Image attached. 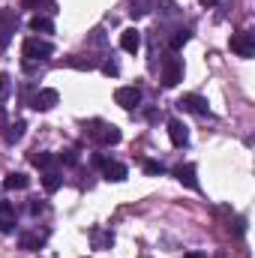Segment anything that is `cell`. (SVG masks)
Segmentation results:
<instances>
[{"mask_svg": "<svg viewBox=\"0 0 255 258\" xmlns=\"http://www.w3.org/2000/svg\"><path fill=\"white\" fill-rule=\"evenodd\" d=\"M21 54H24V60H27V63H45V60L54 54V45H51L48 39L30 36V39H24V45H21Z\"/></svg>", "mask_w": 255, "mask_h": 258, "instance_id": "1", "label": "cell"}, {"mask_svg": "<svg viewBox=\"0 0 255 258\" xmlns=\"http://www.w3.org/2000/svg\"><path fill=\"white\" fill-rule=\"evenodd\" d=\"M87 135L99 144V147H111V144H120V129L114 126V123H105V120H90V126H87Z\"/></svg>", "mask_w": 255, "mask_h": 258, "instance_id": "2", "label": "cell"}, {"mask_svg": "<svg viewBox=\"0 0 255 258\" xmlns=\"http://www.w3.org/2000/svg\"><path fill=\"white\" fill-rule=\"evenodd\" d=\"M180 81H183V60L171 51V54L162 57V84L165 87H177Z\"/></svg>", "mask_w": 255, "mask_h": 258, "instance_id": "3", "label": "cell"}, {"mask_svg": "<svg viewBox=\"0 0 255 258\" xmlns=\"http://www.w3.org/2000/svg\"><path fill=\"white\" fill-rule=\"evenodd\" d=\"M60 102V93L54 90V87H42V90H36L33 96H30V108H36V111H51L54 105Z\"/></svg>", "mask_w": 255, "mask_h": 258, "instance_id": "4", "label": "cell"}, {"mask_svg": "<svg viewBox=\"0 0 255 258\" xmlns=\"http://www.w3.org/2000/svg\"><path fill=\"white\" fill-rule=\"evenodd\" d=\"M228 45H231V51H234L237 57H252V54H255V36H252V33H246V30L231 33Z\"/></svg>", "mask_w": 255, "mask_h": 258, "instance_id": "5", "label": "cell"}, {"mask_svg": "<svg viewBox=\"0 0 255 258\" xmlns=\"http://www.w3.org/2000/svg\"><path fill=\"white\" fill-rule=\"evenodd\" d=\"M114 102L120 105V108H126V111H135L138 105H141V90L132 84V87H117L114 90Z\"/></svg>", "mask_w": 255, "mask_h": 258, "instance_id": "6", "label": "cell"}, {"mask_svg": "<svg viewBox=\"0 0 255 258\" xmlns=\"http://www.w3.org/2000/svg\"><path fill=\"white\" fill-rule=\"evenodd\" d=\"M177 105H180L183 111L198 114V117H207V114H210V108H207V99H204V96H198V93H183V96L177 99Z\"/></svg>", "mask_w": 255, "mask_h": 258, "instance_id": "7", "label": "cell"}, {"mask_svg": "<svg viewBox=\"0 0 255 258\" xmlns=\"http://www.w3.org/2000/svg\"><path fill=\"white\" fill-rule=\"evenodd\" d=\"M15 27H18V15H15V12H9V9H0V51L9 45V39H12Z\"/></svg>", "mask_w": 255, "mask_h": 258, "instance_id": "8", "label": "cell"}, {"mask_svg": "<svg viewBox=\"0 0 255 258\" xmlns=\"http://www.w3.org/2000/svg\"><path fill=\"white\" fill-rule=\"evenodd\" d=\"M126 165L123 162H114V159H105V165H102V177L108 180V183H120V180H126Z\"/></svg>", "mask_w": 255, "mask_h": 258, "instance_id": "9", "label": "cell"}, {"mask_svg": "<svg viewBox=\"0 0 255 258\" xmlns=\"http://www.w3.org/2000/svg\"><path fill=\"white\" fill-rule=\"evenodd\" d=\"M168 138H171L174 147H186V144H189V129L183 126L180 120L171 117V120H168Z\"/></svg>", "mask_w": 255, "mask_h": 258, "instance_id": "10", "label": "cell"}, {"mask_svg": "<svg viewBox=\"0 0 255 258\" xmlns=\"http://www.w3.org/2000/svg\"><path fill=\"white\" fill-rule=\"evenodd\" d=\"M0 231L3 234L15 231V207L9 201H0Z\"/></svg>", "mask_w": 255, "mask_h": 258, "instance_id": "11", "label": "cell"}, {"mask_svg": "<svg viewBox=\"0 0 255 258\" xmlns=\"http://www.w3.org/2000/svg\"><path fill=\"white\" fill-rule=\"evenodd\" d=\"M120 48L129 51V54H135V51L141 48V33H138L135 27H126V30L120 33Z\"/></svg>", "mask_w": 255, "mask_h": 258, "instance_id": "12", "label": "cell"}, {"mask_svg": "<svg viewBox=\"0 0 255 258\" xmlns=\"http://www.w3.org/2000/svg\"><path fill=\"white\" fill-rule=\"evenodd\" d=\"M174 177L186 186V189H198V177H195V165H177Z\"/></svg>", "mask_w": 255, "mask_h": 258, "instance_id": "13", "label": "cell"}, {"mask_svg": "<svg viewBox=\"0 0 255 258\" xmlns=\"http://www.w3.org/2000/svg\"><path fill=\"white\" fill-rule=\"evenodd\" d=\"M30 162H33L39 171H54L57 156H54V153H45V150H36V153H30Z\"/></svg>", "mask_w": 255, "mask_h": 258, "instance_id": "14", "label": "cell"}, {"mask_svg": "<svg viewBox=\"0 0 255 258\" xmlns=\"http://www.w3.org/2000/svg\"><path fill=\"white\" fill-rule=\"evenodd\" d=\"M42 243H45V234L24 231V234L18 237V246H21V249H27V252H36V249H42Z\"/></svg>", "mask_w": 255, "mask_h": 258, "instance_id": "15", "label": "cell"}, {"mask_svg": "<svg viewBox=\"0 0 255 258\" xmlns=\"http://www.w3.org/2000/svg\"><path fill=\"white\" fill-rule=\"evenodd\" d=\"M30 30H33V33H54V21H51L48 15H39V12H36V15L30 18Z\"/></svg>", "mask_w": 255, "mask_h": 258, "instance_id": "16", "label": "cell"}, {"mask_svg": "<svg viewBox=\"0 0 255 258\" xmlns=\"http://www.w3.org/2000/svg\"><path fill=\"white\" fill-rule=\"evenodd\" d=\"M90 240H93L96 249H108V246H114V234H111V231H102V228H93V231H90Z\"/></svg>", "mask_w": 255, "mask_h": 258, "instance_id": "17", "label": "cell"}, {"mask_svg": "<svg viewBox=\"0 0 255 258\" xmlns=\"http://www.w3.org/2000/svg\"><path fill=\"white\" fill-rule=\"evenodd\" d=\"M3 186H6V189H27V186H30V177L21 174V171H12V174H6Z\"/></svg>", "mask_w": 255, "mask_h": 258, "instance_id": "18", "label": "cell"}, {"mask_svg": "<svg viewBox=\"0 0 255 258\" xmlns=\"http://www.w3.org/2000/svg\"><path fill=\"white\" fill-rule=\"evenodd\" d=\"M60 186H63V177H60L57 171H45V174H42V189H45V192H57Z\"/></svg>", "mask_w": 255, "mask_h": 258, "instance_id": "19", "label": "cell"}, {"mask_svg": "<svg viewBox=\"0 0 255 258\" xmlns=\"http://www.w3.org/2000/svg\"><path fill=\"white\" fill-rule=\"evenodd\" d=\"M24 129H27L24 120H15V123H9V126H6L3 135H6V141H9V144H15V141H21V138H24Z\"/></svg>", "mask_w": 255, "mask_h": 258, "instance_id": "20", "label": "cell"}, {"mask_svg": "<svg viewBox=\"0 0 255 258\" xmlns=\"http://www.w3.org/2000/svg\"><path fill=\"white\" fill-rule=\"evenodd\" d=\"M63 63H66V66H72V69H84V72L96 69V60H90V57H66Z\"/></svg>", "mask_w": 255, "mask_h": 258, "instance_id": "21", "label": "cell"}, {"mask_svg": "<svg viewBox=\"0 0 255 258\" xmlns=\"http://www.w3.org/2000/svg\"><path fill=\"white\" fill-rule=\"evenodd\" d=\"M9 93H12V75L9 72H0V105L9 99Z\"/></svg>", "mask_w": 255, "mask_h": 258, "instance_id": "22", "label": "cell"}, {"mask_svg": "<svg viewBox=\"0 0 255 258\" xmlns=\"http://www.w3.org/2000/svg\"><path fill=\"white\" fill-rule=\"evenodd\" d=\"M189 36H192L189 30H177V33L171 36V51H180V48L189 42Z\"/></svg>", "mask_w": 255, "mask_h": 258, "instance_id": "23", "label": "cell"}, {"mask_svg": "<svg viewBox=\"0 0 255 258\" xmlns=\"http://www.w3.org/2000/svg\"><path fill=\"white\" fill-rule=\"evenodd\" d=\"M102 72H105V75H108V78H114V75H117V72H120V66H117V60H114V57H108V60H105V63H102Z\"/></svg>", "mask_w": 255, "mask_h": 258, "instance_id": "24", "label": "cell"}, {"mask_svg": "<svg viewBox=\"0 0 255 258\" xmlns=\"http://www.w3.org/2000/svg\"><path fill=\"white\" fill-rule=\"evenodd\" d=\"M60 162H66V165H78V153L75 150H60V156H57Z\"/></svg>", "mask_w": 255, "mask_h": 258, "instance_id": "25", "label": "cell"}, {"mask_svg": "<svg viewBox=\"0 0 255 258\" xmlns=\"http://www.w3.org/2000/svg\"><path fill=\"white\" fill-rule=\"evenodd\" d=\"M144 171H147V174H162L165 168H162L159 162H150V159H147V162H144Z\"/></svg>", "mask_w": 255, "mask_h": 258, "instance_id": "26", "label": "cell"}, {"mask_svg": "<svg viewBox=\"0 0 255 258\" xmlns=\"http://www.w3.org/2000/svg\"><path fill=\"white\" fill-rule=\"evenodd\" d=\"M6 126H9V114H6V108L0 105V135L6 132Z\"/></svg>", "mask_w": 255, "mask_h": 258, "instance_id": "27", "label": "cell"}, {"mask_svg": "<svg viewBox=\"0 0 255 258\" xmlns=\"http://www.w3.org/2000/svg\"><path fill=\"white\" fill-rule=\"evenodd\" d=\"M45 210H48V207H45V204H42L39 198H36V201L30 204V213H45Z\"/></svg>", "mask_w": 255, "mask_h": 258, "instance_id": "28", "label": "cell"}, {"mask_svg": "<svg viewBox=\"0 0 255 258\" xmlns=\"http://www.w3.org/2000/svg\"><path fill=\"white\" fill-rule=\"evenodd\" d=\"M42 0H21V9H39Z\"/></svg>", "mask_w": 255, "mask_h": 258, "instance_id": "29", "label": "cell"}, {"mask_svg": "<svg viewBox=\"0 0 255 258\" xmlns=\"http://www.w3.org/2000/svg\"><path fill=\"white\" fill-rule=\"evenodd\" d=\"M183 258H207V255H204V252H198V249H192V252H186Z\"/></svg>", "mask_w": 255, "mask_h": 258, "instance_id": "30", "label": "cell"}, {"mask_svg": "<svg viewBox=\"0 0 255 258\" xmlns=\"http://www.w3.org/2000/svg\"><path fill=\"white\" fill-rule=\"evenodd\" d=\"M219 0H201V6H216Z\"/></svg>", "mask_w": 255, "mask_h": 258, "instance_id": "31", "label": "cell"}]
</instances>
